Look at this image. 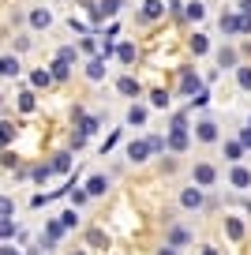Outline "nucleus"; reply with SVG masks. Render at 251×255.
I'll use <instances>...</instances> for the list:
<instances>
[{
  "label": "nucleus",
  "mask_w": 251,
  "mask_h": 255,
  "mask_svg": "<svg viewBox=\"0 0 251 255\" xmlns=\"http://www.w3.org/2000/svg\"><path fill=\"white\" fill-rule=\"evenodd\" d=\"M150 150H154V146H150V139H131V143H127V158H131V161H142Z\"/></svg>",
  "instance_id": "obj_1"
},
{
  "label": "nucleus",
  "mask_w": 251,
  "mask_h": 255,
  "mask_svg": "<svg viewBox=\"0 0 251 255\" xmlns=\"http://www.w3.org/2000/svg\"><path fill=\"white\" fill-rule=\"evenodd\" d=\"M195 135L203 139V143H214V139H218V124H214V120H199V124H195Z\"/></svg>",
  "instance_id": "obj_2"
},
{
  "label": "nucleus",
  "mask_w": 251,
  "mask_h": 255,
  "mask_svg": "<svg viewBox=\"0 0 251 255\" xmlns=\"http://www.w3.org/2000/svg\"><path fill=\"white\" fill-rule=\"evenodd\" d=\"M180 203H184L188 210H199V207H203V188H184Z\"/></svg>",
  "instance_id": "obj_3"
},
{
  "label": "nucleus",
  "mask_w": 251,
  "mask_h": 255,
  "mask_svg": "<svg viewBox=\"0 0 251 255\" xmlns=\"http://www.w3.org/2000/svg\"><path fill=\"white\" fill-rule=\"evenodd\" d=\"M180 87H184V94L195 98L199 90H203V83H199V75H195V72H184V75H180Z\"/></svg>",
  "instance_id": "obj_4"
},
{
  "label": "nucleus",
  "mask_w": 251,
  "mask_h": 255,
  "mask_svg": "<svg viewBox=\"0 0 251 255\" xmlns=\"http://www.w3.org/2000/svg\"><path fill=\"white\" fill-rule=\"evenodd\" d=\"M214 180H218V173H214V165H195V184H203V188H210Z\"/></svg>",
  "instance_id": "obj_5"
},
{
  "label": "nucleus",
  "mask_w": 251,
  "mask_h": 255,
  "mask_svg": "<svg viewBox=\"0 0 251 255\" xmlns=\"http://www.w3.org/2000/svg\"><path fill=\"white\" fill-rule=\"evenodd\" d=\"M117 87H120V94H127V98H139V94H142L139 79H131V75H124V79H120Z\"/></svg>",
  "instance_id": "obj_6"
},
{
  "label": "nucleus",
  "mask_w": 251,
  "mask_h": 255,
  "mask_svg": "<svg viewBox=\"0 0 251 255\" xmlns=\"http://www.w3.org/2000/svg\"><path fill=\"white\" fill-rule=\"evenodd\" d=\"M229 180H233V188H251V173L244 165H236L233 173H229Z\"/></svg>",
  "instance_id": "obj_7"
},
{
  "label": "nucleus",
  "mask_w": 251,
  "mask_h": 255,
  "mask_svg": "<svg viewBox=\"0 0 251 255\" xmlns=\"http://www.w3.org/2000/svg\"><path fill=\"white\" fill-rule=\"evenodd\" d=\"M221 30H225V34L244 30V15H221Z\"/></svg>",
  "instance_id": "obj_8"
},
{
  "label": "nucleus",
  "mask_w": 251,
  "mask_h": 255,
  "mask_svg": "<svg viewBox=\"0 0 251 255\" xmlns=\"http://www.w3.org/2000/svg\"><path fill=\"white\" fill-rule=\"evenodd\" d=\"M49 23H53L49 8H34V11H30V26H38V30H41V26H49Z\"/></svg>",
  "instance_id": "obj_9"
},
{
  "label": "nucleus",
  "mask_w": 251,
  "mask_h": 255,
  "mask_svg": "<svg viewBox=\"0 0 251 255\" xmlns=\"http://www.w3.org/2000/svg\"><path fill=\"white\" fill-rule=\"evenodd\" d=\"M87 75H90V79H94V83L102 79V75H105V56H94V60L87 64Z\"/></svg>",
  "instance_id": "obj_10"
},
{
  "label": "nucleus",
  "mask_w": 251,
  "mask_h": 255,
  "mask_svg": "<svg viewBox=\"0 0 251 255\" xmlns=\"http://www.w3.org/2000/svg\"><path fill=\"white\" fill-rule=\"evenodd\" d=\"M161 11H165L161 0H146V4H142V19H157Z\"/></svg>",
  "instance_id": "obj_11"
},
{
  "label": "nucleus",
  "mask_w": 251,
  "mask_h": 255,
  "mask_svg": "<svg viewBox=\"0 0 251 255\" xmlns=\"http://www.w3.org/2000/svg\"><path fill=\"white\" fill-rule=\"evenodd\" d=\"M105 188H109V180H105V176H90V180H87V191H90V195H105Z\"/></svg>",
  "instance_id": "obj_12"
},
{
  "label": "nucleus",
  "mask_w": 251,
  "mask_h": 255,
  "mask_svg": "<svg viewBox=\"0 0 251 255\" xmlns=\"http://www.w3.org/2000/svg\"><path fill=\"white\" fill-rule=\"evenodd\" d=\"M188 146V131H169V150H184Z\"/></svg>",
  "instance_id": "obj_13"
},
{
  "label": "nucleus",
  "mask_w": 251,
  "mask_h": 255,
  "mask_svg": "<svg viewBox=\"0 0 251 255\" xmlns=\"http://www.w3.org/2000/svg\"><path fill=\"white\" fill-rule=\"evenodd\" d=\"M127 124H146V109H142V105H131V109H127Z\"/></svg>",
  "instance_id": "obj_14"
},
{
  "label": "nucleus",
  "mask_w": 251,
  "mask_h": 255,
  "mask_svg": "<svg viewBox=\"0 0 251 255\" xmlns=\"http://www.w3.org/2000/svg\"><path fill=\"white\" fill-rule=\"evenodd\" d=\"M225 229H229V237H233V240H240V237H244V225H240V218H225Z\"/></svg>",
  "instance_id": "obj_15"
},
{
  "label": "nucleus",
  "mask_w": 251,
  "mask_h": 255,
  "mask_svg": "<svg viewBox=\"0 0 251 255\" xmlns=\"http://www.w3.org/2000/svg\"><path fill=\"white\" fill-rule=\"evenodd\" d=\"M71 169V154H56L53 158V173H68Z\"/></svg>",
  "instance_id": "obj_16"
},
{
  "label": "nucleus",
  "mask_w": 251,
  "mask_h": 255,
  "mask_svg": "<svg viewBox=\"0 0 251 255\" xmlns=\"http://www.w3.org/2000/svg\"><path fill=\"white\" fill-rule=\"evenodd\" d=\"M117 56H120V64H135V45H127V41H124V45L117 49Z\"/></svg>",
  "instance_id": "obj_17"
},
{
  "label": "nucleus",
  "mask_w": 251,
  "mask_h": 255,
  "mask_svg": "<svg viewBox=\"0 0 251 255\" xmlns=\"http://www.w3.org/2000/svg\"><path fill=\"white\" fill-rule=\"evenodd\" d=\"M150 105H154V109H169V94H165V90H154V94H150Z\"/></svg>",
  "instance_id": "obj_18"
},
{
  "label": "nucleus",
  "mask_w": 251,
  "mask_h": 255,
  "mask_svg": "<svg viewBox=\"0 0 251 255\" xmlns=\"http://www.w3.org/2000/svg\"><path fill=\"white\" fill-rule=\"evenodd\" d=\"M206 49H210V41H206L203 34H195V38H191V53H195V56H203Z\"/></svg>",
  "instance_id": "obj_19"
},
{
  "label": "nucleus",
  "mask_w": 251,
  "mask_h": 255,
  "mask_svg": "<svg viewBox=\"0 0 251 255\" xmlns=\"http://www.w3.org/2000/svg\"><path fill=\"white\" fill-rule=\"evenodd\" d=\"M64 229H68V225H64V222H49V225H45L49 240H60V237H64Z\"/></svg>",
  "instance_id": "obj_20"
},
{
  "label": "nucleus",
  "mask_w": 251,
  "mask_h": 255,
  "mask_svg": "<svg viewBox=\"0 0 251 255\" xmlns=\"http://www.w3.org/2000/svg\"><path fill=\"white\" fill-rule=\"evenodd\" d=\"M203 15H206V8L199 4V0H195V4H188V19H191V23H199Z\"/></svg>",
  "instance_id": "obj_21"
},
{
  "label": "nucleus",
  "mask_w": 251,
  "mask_h": 255,
  "mask_svg": "<svg viewBox=\"0 0 251 255\" xmlns=\"http://www.w3.org/2000/svg\"><path fill=\"white\" fill-rule=\"evenodd\" d=\"M236 83H240L244 90H251V68H236Z\"/></svg>",
  "instance_id": "obj_22"
},
{
  "label": "nucleus",
  "mask_w": 251,
  "mask_h": 255,
  "mask_svg": "<svg viewBox=\"0 0 251 255\" xmlns=\"http://www.w3.org/2000/svg\"><path fill=\"white\" fill-rule=\"evenodd\" d=\"M53 79H68V64H64L60 56L53 60Z\"/></svg>",
  "instance_id": "obj_23"
},
{
  "label": "nucleus",
  "mask_w": 251,
  "mask_h": 255,
  "mask_svg": "<svg viewBox=\"0 0 251 255\" xmlns=\"http://www.w3.org/2000/svg\"><path fill=\"white\" fill-rule=\"evenodd\" d=\"M4 75H8V79L19 75V60H15V56H4Z\"/></svg>",
  "instance_id": "obj_24"
},
{
  "label": "nucleus",
  "mask_w": 251,
  "mask_h": 255,
  "mask_svg": "<svg viewBox=\"0 0 251 255\" xmlns=\"http://www.w3.org/2000/svg\"><path fill=\"white\" fill-rule=\"evenodd\" d=\"M218 60H221V68H233V64H236V53H233V49H221Z\"/></svg>",
  "instance_id": "obj_25"
},
{
  "label": "nucleus",
  "mask_w": 251,
  "mask_h": 255,
  "mask_svg": "<svg viewBox=\"0 0 251 255\" xmlns=\"http://www.w3.org/2000/svg\"><path fill=\"white\" fill-rule=\"evenodd\" d=\"M49 79H53V72H34V75H30L34 87H49Z\"/></svg>",
  "instance_id": "obj_26"
},
{
  "label": "nucleus",
  "mask_w": 251,
  "mask_h": 255,
  "mask_svg": "<svg viewBox=\"0 0 251 255\" xmlns=\"http://www.w3.org/2000/svg\"><path fill=\"white\" fill-rule=\"evenodd\" d=\"M240 150H244V143H225V158H229V161L240 158Z\"/></svg>",
  "instance_id": "obj_27"
},
{
  "label": "nucleus",
  "mask_w": 251,
  "mask_h": 255,
  "mask_svg": "<svg viewBox=\"0 0 251 255\" xmlns=\"http://www.w3.org/2000/svg\"><path fill=\"white\" fill-rule=\"evenodd\" d=\"M169 131H188V117H184V113H176V117H173V128H169Z\"/></svg>",
  "instance_id": "obj_28"
},
{
  "label": "nucleus",
  "mask_w": 251,
  "mask_h": 255,
  "mask_svg": "<svg viewBox=\"0 0 251 255\" xmlns=\"http://www.w3.org/2000/svg\"><path fill=\"white\" fill-rule=\"evenodd\" d=\"M169 240H173V248H180V244H188V233H184V229H173V237H169Z\"/></svg>",
  "instance_id": "obj_29"
},
{
  "label": "nucleus",
  "mask_w": 251,
  "mask_h": 255,
  "mask_svg": "<svg viewBox=\"0 0 251 255\" xmlns=\"http://www.w3.org/2000/svg\"><path fill=\"white\" fill-rule=\"evenodd\" d=\"M206 102H210V90H199V94L191 98V109H195V105H206Z\"/></svg>",
  "instance_id": "obj_30"
},
{
  "label": "nucleus",
  "mask_w": 251,
  "mask_h": 255,
  "mask_svg": "<svg viewBox=\"0 0 251 255\" xmlns=\"http://www.w3.org/2000/svg\"><path fill=\"white\" fill-rule=\"evenodd\" d=\"M60 222H64V225H68V229H71V225H75L79 218H75V210H64V214H60Z\"/></svg>",
  "instance_id": "obj_31"
},
{
  "label": "nucleus",
  "mask_w": 251,
  "mask_h": 255,
  "mask_svg": "<svg viewBox=\"0 0 251 255\" xmlns=\"http://www.w3.org/2000/svg\"><path fill=\"white\" fill-rule=\"evenodd\" d=\"M87 195H90V191H71V203H75V207H83V203H87Z\"/></svg>",
  "instance_id": "obj_32"
},
{
  "label": "nucleus",
  "mask_w": 251,
  "mask_h": 255,
  "mask_svg": "<svg viewBox=\"0 0 251 255\" xmlns=\"http://www.w3.org/2000/svg\"><path fill=\"white\" fill-rule=\"evenodd\" d=\"M60 60H64V64H71V60H75V49L64 45V49H60Z\"/></svg>",
  "instance_id": "obj_33"
},
{
  "label": "nucleus",
  "mask_w": 251,
  "mask_h": 255,
  "mask_svg": "<svg viewBox=\"0 0 251 255\" xmlns=\"http://www.w3.org/2000/svg\"><path fill=\"white\" fill-rule=\"evenodd\" d=\"M19 105H23V109L30 113V109H34V94H23V98H19Z\"/></svg>",
  "instance_id": "obj_34"
},
{
  "label": "nucleus",
  "mask_w": 251,
  "mask_h": 255,
  "mask_svg": "<svg viewBox=\"0 0 251 255\" xmlns=\"http://www.w3.org/2000/svg\"><path fill=\"white\" fill-rule=\"evenodd\" d=\"M240 143H244V146H251V128H244V131H240Z\"/></svg>",
  "instance_id": "obj_35"
},
{
  "label": "nucleus",
  "mask_w": 251,
  "mask_h": 255,
  "mask_svg": "<svg viewBox=\"0 0 251 255\" xmlns=\"http://www.w3.org/2000/svg\"><path fill=\"white\" fill-rule=\"evenodd\" d=\"M240 11H244V15H251V0H240Z\"/></svg>",
  "instance_id": "obj_36"
},
{
  "label": "nucleus",
  "mask_w": 251,
  "mask_h": 255,
  "mask_svg": "<svg viewBox=\"0 0 251 255\" xmlns=\"http://www.w3.org/2000/svg\"><path fill=\"white\" fill-rule=\"evenodd\" d=\"M203 255H218V248H203Z\"/></svg>",
  "instance_id": "obj_37"
},
{
  "label": "nucleus",
  "mask_w": 251,
  "mask_h": 255,
  "mask_svg": "<svg viewBox=\"0 0 251 255\" xmlns=\"http://www.w3.org/2000/svg\"><path fill=\"white\" fill-rule=\"evenodd\" d=\"M157 255H176V252H173V248H161V252H157Z\"/></svg>",
  "instance_id": "obj_38"
},
{
  "label": "nucleus",
  "mask_w": 251,
  "mask_h": 255,
  "mask_svg": "<svg viewBox=\"0 0 251 255\" xmlns=\"http://www.w3.org/2000/svg\"><path fill=\"white\" fill-rule=\"evenodd\" d=\"M4 255H19V252H15V248H4Z\"/></svg>",
  "instance_id": "obj_39"
},
{
  "label": "nucleus",
  "mask_w": 251,
  "mask_h": 255,
  "mask_svg": "<svg viewBox=\"0 0 251 255\" xmlns=\"http://www.w3.org/2000/svg\"><path fill=\"white\" fill-rule=\"evenodd\" d=\"M71 255H83V252H71Z\"/></svg>",
  "instance_id": "obj_40"
}]
</instances>
